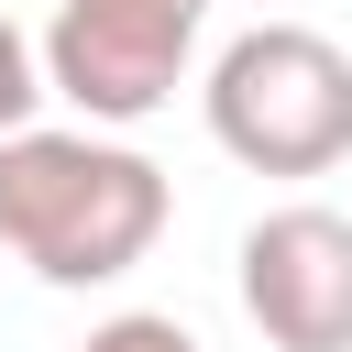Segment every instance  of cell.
Here are the masks:
<instances>
[{"instance_id": "1", "label": "cell", "mask_w": 352, "mask_h": 352, "mask_svg": "<svg viewBox=\"0 0 352 352\" xmlns=\"http://www.w3.org/2000/svg\"><path fill=\"white\" fill-rule=\"evenodd\" d=\"M176 220V187L121 132H0V253L44 286H121Z\"/></svg>"}, {"instance_id": "2", "label": "cell", "mask_w": 352, "mask_h": 352, "mask_svg": "<svg viewBox=\"0 0 352 352\" xmlns=\"http://www.w3.org/2000/svg\"><path fill=\"white\" fill-rule=\"evenodd\" d=\"M198 110L242 176H330L352 154V55L308 22H253L209 55Z\"/></svg>"}, {"instance_id": "3", "label": "cell", "mask_w": 352, "mask_h": 352, "mask_svg": "<svg viewBox=\"0 0 352 352\" xmlns=\"http://www.w3.org/2000/svg\"><path fill=\"white\" fill-rule=\"evenodd\" d=\"M209 0H55L44 22V99H77L88 132H132L187 88Z\"/></svg>"}, {"instance_id": "4", "label": "cell", "mask_w": 352, "mask_h": 352, "mask_svg": "<svg viewBox=\"0 0 352 352\" xmlns=\"http://www.w3.org/2000/svg\"><path fill=\"white\" fill-rule=\"evenodd\" d=\"M231 286L275 352H352V220L341 209L319 198L264 209L231 253Z\"/></svg>"}, {"instance_id": "5", "label": "cell", "mask_w": 352, "mask_h": 352, "mask_svg": "<svg viewBox=\"0 0 352 352\" xmlns=\"http://www.w3.org/2000/svg\"><path fill=\"white\" fill-rule=\"evenodd\" d=\"M77 352H209V341H198L176 308H110V319H99Z\"/></svg>"}, {"instance_id": "6", "label": "cell", "mask_w": 352, "mask_h": 352, "mask_svg": "<svg viewBox=\"0 0 352 352\" xmlns=\"http://www.w3.org/2000/svg\"><path fill=\"white\" fill-rule=\"evenodd\" d=\"M44 110V55H33V33L0 11V132H22Z\"/></svg>"}]
</instances>
